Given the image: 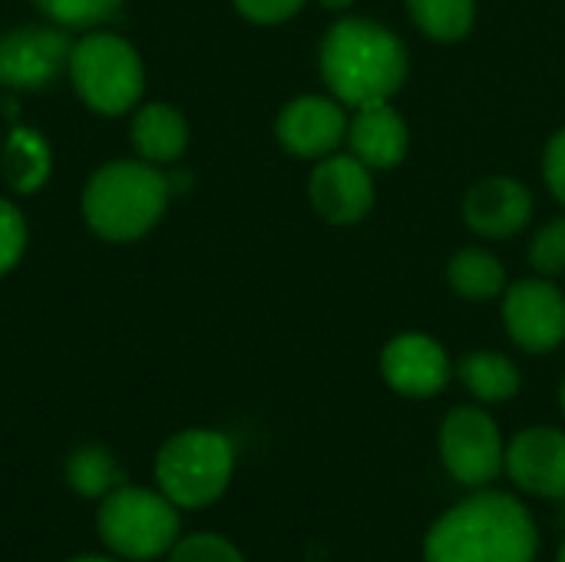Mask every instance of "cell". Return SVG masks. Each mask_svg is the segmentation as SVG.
Here are the masks:
<instances>
[{
  "label": "cell",
  "instance_id": "obj_1",
  "mask_svg": "<svg viewBox=\"0 0 565 562\" xmlns=\"http://www.w3.org/2000/svg\"><path fill=\"white\" fill-rule=\"evenodd\" d=\"M318 70L348 109L391 103L411 76V50L387 23L344 13L321 36Z\"/></svg>",
  "mask_w": 565,
  "mask_h": 562
},
{
  "label": "cell",
  "instance_id": "obj_2",
  "mask_svg": "<svg viewBox=\"0 0 565 562\" xmlns=\"http://www.w3.org/2000/svg\"><path fill=\"white\" fill-rule=\"evenodd\" d=\"M540 530L523 500L483 490L450 507L424 540V562H533Z\"/></svg>",
  "mask_w": 565,
  "mask_h": 562
},
{
  "label": "cell",
  "instance_id": "obj_3",
  "mask_svg": "<svg viewBox=\"0 0 565 562\" xmlns=\"http://www.w3.org/2000/svg\"><path fill=\"white\" fill-rule=\"evenodd\" d=\"M169 192V179L156 166L113 162L89 179L83 192V215L96 235L109 242H132L162 219Z\"/></svg>",
  "mask_w": 565,
  "mask_h": 562
},
{
  "label": "cell",
  "instance_id": "obj_4",
  "mask_svg": "<svg viewBox=\"0 0 565 562\" xmlns=\"http://www.w3.org/2000/svg\"><path fill=\"white\" fill-rule=\"evenodd\" d=\"M235 444L205 427L182 431L156 454V484L179 510L212 507L232 484Z\"/></svg>",
  "mask_w": 565,
  "mask_h": 562
},
{
  "label": "cell",
  "instance_id": "obj_5",
  "mask_svg": "<svg viewBox=\"0 0 565 562\" xmlns=\"http://www.w3.org/2000/svg\"><path fill=\"white\" fill-rule=\"evenodd\" d=\"M99 540L122 560L149 562L169 556L179 543V507L159 490L119 484L99 500L96 513Z\"/></svg>",
  "mask_w": 565,
  "mask_h": 562
},
{
  "label": "cell",
  "instance_id": "obj_6",
  "mask_svg": "<svg viewBox=\"0 0 565 562\" xmlns=\"http://www.w3.org/2000/svg\"><path fill=\"white\" fill-rule=\"evenodd\" d=\"M70 73L79 96L106 116L126 113L142 93L139 53L113 33H89L73 46Z\"/></svg>",
  "mask_w": 565,
  "mask_h": 562
},
{
  "label": "cell",
  "instance_id": "obj_7",
  "mask_svg": "<svg viewBox=\"0 0 565 562\" xmlns=\"http://www.w3.org/2000/svg\"><path fill=\"white\" fill-rule=\"evenodd\" d=\"M437 444L447 474L463 487L480 490L507 470V441L487 407L460 404L447 411Z\"/></svg>",
  "mask_w": 565,
  "mask_h": 562
},
{
  "label": "cell",
  "instance_id": "obj_8",
  "mask_svg": "<svg viewBox=\"0 0 565 562\" xmlns=\"http://www.w3.org/2000/svg\"><path fill=\"white\" fill-rule=\"evenodd\" d=\"M507 338L526 354H553L565 341V291L543 275L507 285L500 298Z\"/></svg>",
  "mask_w": 565,
  "mask_h": 562
},
{
  "label": "cell",
  "instance_id": "obj_9",
  "mask_svg": "<svg viewBox=\"0 0 565 562\" xmlns=\"http://www.w3.org/2000/svg\"><path fill=\"white\" fill-rule=\"evenodd\" d=\"M308 202L328 225H358L377 202L374 169L351 152H331L308 176Z\"/></svg>",
  "mask_w": 565,
  "mask_h": 562
},
{
  "label": "cell",
  "instance_id": "obj_10",
  "mask_svg": "<svg viewBox=\"0 0 565 562\" xmlns=\"http://www.w3.org/2000/svg\"><path fill=\"white\" fill-rule=\"evenodd\" d=\"M457 368L447 348L424 331H401L381 348V378L384 384L411 401H427L447 391Z\"/></svg>",
  "mask_w": 565,
  "mask_h": 562
},
{
  "label": "cell",
  "instance_id": "obj_11",
  "mask_svg": "<svg viewBox=\"0 0 565 562\" xmlns=\"http://www.w3.org/2000/svg\"><path fill=\"white\" fill-rule=\"evenodd\" d=\"M348 123H351V113L341 99L321 96V93H305L281 106V113L275 119V136L285 152L318 162L344 146Z\"/></svg>",
  "mask_w": 565,
  "mask_h": 562
},
{
  "label": "cell",
  "instance_id": "obj_12",
  "mask_svg": "<svg viewBox=\"0 0 565 562\" xmlns=\"http://www.w3.org/2000/svg\"><path fill=\"white\" fill-rule=\"evenodd\" d=\"M536 212L533 189L513 176H483L477 179L460 202V215L477 238L503 242L520 235Z\"/></svg>",
  "mask_w": 565,
  "mask_h": 562
},
{
  "label": "cell",
  "instance_id": "obj_13",
  "mask_svg": "<svg viewBox=\"0 0 565 562\" xmlns=\"http://www.w3.org/2000/svg\"><path fill=\"white\" fill-rule=\"evenodd\" d=\"M73 43L53 26H20L0 40V83L13 89H40L63 73Z\"/></svg>",
  "mask_w": 565,
  "mask_h": 562
},
{
  "label": "cell",
  "instance_id": "obj_14",
  "mask_svg": "<svg viewBox=\"0 0 565 562\" xmlns=\"http://www.w3.org/2000/svg\"><path fill=\"white\" fill-rule=\"evenodd\" d=\"M510 480L543 500H565V431L526 427L507 444Z\"/></svg>",
  "mask_w": 565,
  "mask_h": 562
},
{
  "label": "cell",
  "instance_id": "obj_15",
  "mask_svg": "<svg viewBox=\"0 0 565 562\" xmlns=\"http://www.w3.org/2000/svg\"><path fill=\"white\" fill-rule=\"evenodd\" d=\"M354 159H361L374 172L397 169L411 152V126L394 109V103H371L358 106L348 123V139Z\"/></svg>",
  "mask_w": 565,
  "mask_h": 562
},
{
  "label": "cell",
  "instance_id": "obj_16",
  "mask_svg": "<svg viewBox=\"0 0 565 562\" xmlns=\"http://www.w3.org/2000/svg\"><path fill=\"white\" fill-rule=\"evenodd\" d=\"M447 285L457 298L463 301H493V298H503L507 285H510V275H507V265L483 245H467V248H457L447 262Z\"/></svg>",
  "mask_w": 565,
  "mask_h": 562
},
{
  "label": "cell",
  "instance_id": "obj_17",
  "mask_svg": "<svg viewBox=\"0 0 565 562\" xmlns=\"http://www.w3.org/2000/svg\"><path fill=\"white\" fill-rule=\"evenodd\" d=\"M457 378L480 404H507L523 388V374H520L516 361L503 351L463 354L457 364Z\"/></svg>",
  "mask_w": 565,
  "mask_h": 562
},
{
  "label": "cell",
  "instance_id": "obj_18",
  "mask_svg": "<svg viewBox=\"0 0 565 562\" xmlns=\"http://www.w3.org/2000/svg\"><path fill=\"white\" fill-rule=\"evenodd\" d=\"M132 142L149 162H172L189 146V126L169 103H149L132 119Z\"/></svg>",
  "mask_w": 565,
  "mask_h": 562
},
{
  "label": "cell",
  "instance_id": "obj_19",
  "mask_svg": "<svg viewBox=\"0 0 565 562\" xmlns=\"http://www.w3.org/2000/svg\"><path fill=\"white\" fill-rule=\"evenodd\" d=\"M414 26L434 43H460L477 26V0H404Z\"/></svg>",
  "mask_w": 565,
  "mask_h": 562
},
{
  "label": "cell",
  "instance_id": "obj_20",
  "mask_svg": "<svg viewBox=\"0 0 565 562\" xmlns=\"http://www.w3.org/2000/svg\"><path fill=\"white\" fill-rule=\"evenodd\" d=\"M3 172L17 192H36L50 176V146L36 129H13L3 146Z\"/></svg>",
  "mask_w": 565,
  "mask_h": 562
},
{
  "label": "cell",
  "instance_id": "obj_21",
  "mask_svg": "<svg viewBox=\"0 0 565 562\" xmlns=\"http://www.w3.org/2000/svg\"><path fill=\"white\" fill-rule=\"evenodd\" d=\"M66 484L86 500H103L122 484V470L106 447H79L66 460Z\"/></svg>",
  "mask_w": 565,
  "mask_h": 562
},
{
  "label": "cell",
  "instance_id": "obj_22",
  "mask_svg": "<svg viewBox=\"0 0 565 562\" xmlns=\"http://www.w3.org/2000/svg\"><path fill=\"white\" fill-rule=\"evenodd\" d=\"M526 258H530V268L533 275H543V278H563L565 275V215H556L550 222H543L533 238H530V248H526Z\"/></svg>",
  "mask_w": 565,
  "mask_h": 562
},
{
  "label": "cell",
  "instance_id": "obj_23",
  "mask_svg": "<svg viewBox=\"0 0 565 562\" xmlns=\"http://www.w3.org/2000/svg\"><path fill=\"white\" fill-rule=\"evenodd\" d=\"M166 562H248L242 556V550L218 537V533H192V537H182L172 550H169V560Z\"/></svg>",
  "mask_w": 565,
  "mask_h": 562
},
{
  "label": "cell",
  "instance_id": "obj_24",
  "mask_svg": "<svg viewBox=\"0 0 565 562\" xmlns=\"http://www.w3.org/2000/svg\"><path fill=\"white\" fill-rule=\"evenodd\" d=\"M122 0H36V7L63 26H93L109 20Z\"/></svg>",
  "mask_w": 565,
  "mask_h": 562
},
{
  "label": "cell",
  "instance_id": "obj_25",
  "mask_svg": "<svg viewBox=\"0 0 565 562\" xmlns=\"http://www.w3.org/2000/svg\"><path fill=\"white\" fill-rule=\"evenodd\" d=\"M26 245V225L23 215L17 212V205H10L7 199H0V275H7Z\"/></svg>",
  "mask_w": 565,
  "mask_h": 562
},
{
  "label": "cell",
  "instance_id": "obj_26",
  "mask_svg": "<svg viewBox=\"0 0 565 562\" xmlns=\"http://www.w3.org/2000/svg\"><path fill=\"white\" fill-rule=\"evenodd\" d=\"M543 182L550 195L565 209V126L556 129L543 146Z\"/></svg>",
  "mask_w": 565,
  "mask_h": 562
},
{
  "label": "cell",
  "instance_id": "obj_27",
  "mask_svg": "<svg viewBox=\"0 0 565 562\" xmlns=\"http://www.w3.org/2000/svg\"><path fill=\"white\" fill-rule=\"evenodd\" d=\"M305 3L308 0H235V10L252 23L271 26V23H285L295 13H301Z\"/></svg>",
  "mask_w": 565,
  "mask_h": 562
},
{
  "label": "cell",
  "instance_id": "obj_28",
  "mask_svg": "<svg viewBox=\"0 0 565 562\" xmlns=\"http://www.w3.org/2000/svg\"><path fill=\"white\" fill-rule=\"evenodd\" d=\"M318 7H324V10H331V13H348L358 0H315Z\"/></svg>",
  "mask_w": 565,
  "mask_h": 562
},
{
  "label": "cell",
  "instance_id": "obj_29",
  "mask_svg": "<svg viewBox=\"0 0 565 562\" xmlns=\"http://www.w3.org/2000/svg\"><path fill=\"white\" fill-rule=\"evenodd\" d=\"M70 562H113V560H106V556H79V560H70Z\"/></svg>",
  "mask_w": 565,
  "mask_h": 562
},
{
  "label": "cell",
  "instance_id": "obj_30",
  "mask_svg": "<svg viewBox=\"0 0 565 562\" xmlns=\"http://www.w3.org/2000/svg\"><path fill=\"white\" fill-rule=\"evenodd\" d=\"M559 407H563V414H565V381H563V388H559Z\"/></svg>",
  "mask_w": 565,
  "mask_h": 562
},
{
  "label": "cell",
  "instance_id": "obj_31",
  "mask_svg": "<svg viewBox=\"0 0 565 562\" xmlns=\"http://www.w3.org/2000/svg\"><path fill=\"white\" fill-rule=\"evenodd\" d=\"M556 562H565V540L563 547H559V553H556Z\"/></svg>",
  "mask_w": 565,
  "mask_h": 562
}]
</instances>
